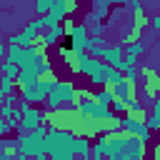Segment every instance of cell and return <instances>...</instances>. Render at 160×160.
I'll use <instances>...</instances> for the list:
<instances>
[{
  "label": "cell",
  "instance_id": "6da1fadb",
  "mask_svg": "<svg viewBox=\"0 0 160 160\" xmlns=\"http://www.w3.org/2000/svg\"><path fill=\"white\" fill-rule=\"evenodd\" d=\"M45 152H48L50 160H75L78 155L72 150V132L48 125V132H45Z\"/></svg>",
  "mask_w": 160,
  "mask_h": 160
},
{
  "label": "cell",
  "instance_id": "7a4b0ae2",
  "mask_svg": "<svg viewBox=\"0 0 160 160\" xmlns=\"http://www.w3.org/2000/svg\"><path fill=\"white\" fill-rule=\"evenodd\" d=\"M42 122L45 125H52V128H60V130H68V132H78V125H80V115H78V108L75 105H62L58 110H45L42 115Z\"/></svg>",
  "mask_w": 160,
  "mask_h": 160
},
{
  "label": "cell",
  "instance_id": "3957f363",
  "mask_svg": "<svg viewBox=\"0 0 160 160\" xmlns=\"http://www.w3.org/2000/svg\"><path fill=\"white\" fill-rule=\"evenodd\" d=\"M45 132H48V125H38L35 130L30 132H18V152L25 155V158H32L38 152H45Z\"/></svg>",
  "mask_w": 160,
  "mask_h": 160
},
{
  "label": "cell",
  "instance_id": "277c9868",
  "mask_svg": "<svg viewBox=\"0 0 160 160\" xmlns=\"http://www.w3.org/2000/svg\"><path fill=\"white\" fill-rule=\"evenodd\" d=\"M90 45V35H88V22H72L65 30V38L60 40L58 50H85Z\"/></svg>",
  "mask_w": 160,
  "mask_h": 160
},
{
  "label": "cell",
  "instance_id": "5b68a950",
  "mask_svg": "<svg viewBox=\"0 0 160 160\" xmlns=\"http://www.w3.org/2000/svg\"><path fill=\"white\" fill-rule=\"evenodd\" d=\"M148 158V142H142L138 135H130L128 145L120 148L118 152H110L105 160H145Z\"/></svg>",
  "mask_w": 160,
  "mask_h": 160
},
{
  "label": "cell",
  "instance_id": "8992f818",
  "mask_svg": "<svg viewBox=\"0 0 160 160\" xmlns=\"http://www.w3.org/2000/svg\"><path fill=\"white\" fill-rule=\"evenodd\" d=\"M148 28H150V18H148L145 8H140V10H130V22H128L122 45H125V42H132V40H140L142 32H145Z\"/></svg>",
  "mask_w": 160,
  "mask_h": 160
},
{
  "label": "cell",
  "instance_id": "52a82bcc",
  "mask_svg": "<svg viewBox=\"0 0 160 160\" xmlns=\"http://www.w3.org/2000/svg\"><path fill=\"white\" fill-rule=\"evenodd\" d=\"M55 82H58V80H55ZM55 82L35 80V82H30V85H22V88H18V90H20V100H28L30 105H42V102H45L48 90H52V88H55Z\"/></svg>",
  "mask_w": 160,
  "mask_h": 160
},
{
  "label": "cell",
  "instance_id": "ba28073f",
  "mask_svg": "<svg viewBox=\"0 0 160 160\" xmlns=\"http://www.w3.org/2000/svg\"><path fill=\"white\" fill-rule=\"evenodd\" d=\"M42 115H45V110H42L40 105H30L25 112H20L18 132H30V130H35L38 125H42Z\"/></svg>",
  "mask_w": 160,
  "mask_h": 160
},
{
  "label": "cell",
  "instance_id": "9c48e42d",
  "mask_svg": "<svg viewBox=\"0 0 160 160\" xmlns=\"http://www.w3.org/2000/svg\"><path fill=\"white\" fill-rule=\"evenodd\" d=\"M148 52V42L145 40H132L122 45V62L125 65H138V58H142Z\"/></svg>",
  "mask_w": 160,
  "mask_h": 160
},
{
  "label": "cell",
  "instance_id": "30bf717a",
  "mask_svg": "<svg viewBox=\"0 0 160 160\" xmlns=\"http://www.w3.org/2000/svg\"><path fill=\"white\" fill-rule=\"evenodd\" d=\"M110 92H112V98H118V100H125V102H130V100H138V82H130V80H120V82H115V85H110Z\"/></svg>",
  "mask_w": 160,
  "mask_h": 160
},
{
  "label": "cell",
  "instance_id": "8fae6325",
  "mask_svg": "<svg viewBox=\"0 0 160 160\" xmlns=\"http://www.w3.org/2000/svg\"><path fill=\"white\" fill-rule=\"evenodd\" d=\"M75 10H78V0H52L48 12H50L58 22H62V20H65V18H70Z\"/></svg>",
  "mask_w": 160,
  "mask_h": 160
},
{
  "label": "cell",
  "instance_id": "7c38bea8",
  "mask_svg": "<svg viewBox=\"0 0 160 160\" xmlns=\"http://www.w3.org/2000/svg\"><path fill=\"white\" fill-rule=\"evenodd\" d=\"M102 62H108L110 68L115 70H122V42H115V45H105L102 50Z\"/></svg>",
  "mask_w": 160,
  "mask_h": 160
},
{
  "label": "cell",
  "instance_id": "4fadbf2b",
  "mask_svg": "<svg viewBox=\"0 0 160 160\" xmlns=\"http://www.w3.org/2000/svg\"><path fill=\"white\" fill-rule=\"evenodd\" d=\"M62 38H65V28H62V22L55 25V28H45V30L40 32V42H42V48H55Z\"/></svg>",
  "mask_w": 160,
  "mask_h": 160
},
{
  "label": "cell",
  "instance_id": "5bb4252c",
  "mask_svg": "<svg viewBox=\"0 0 160 160\" xmlns=\"http://www.w3.org/2000/svg\"><path fill=\"white\" fill-rule=\"evenodd\" d=\"M52 90L58 92V98H60V102H62V105H72V95H75V85H72L70 80H58Z\"/></svg>",
  "mask_w": 160,
  "mask_h": 160
},
{
  "label": "cell",
  "instance_id": "9a60e30c",
  "mask_svg": "<svg viewBox=\"0 0 160 160\" xmlns=\"http://www.w3.org/2000/svg\"><path fill=\"white\" fill-rule=\"evenodd\" d=\"M110 70H112V68H110L108 62H102V60H100L98 70H95V72H92L88 80H90L92 85H100V88H105V85H108V72H110Z\"/></svg>",
  "mask_w": 160,
  "mask_h": 160
},
{
  "label": "cell",
  "instance_id": "2e32d148",
  "mask_svg": "<svg viewBox=\"0 0 160 160\" xmlns=\"http://www.w3.org/2000/svg\"><path fill=\"white\" fill-rule=\"evenodd\" d=\"M90 140H92V138L72 135V150H75V155H80V158H90Z\"/></svg>",
  "mask_w": 160,
  "mask_h": 160
},
{
  "label": "cell",
  "instance_id": "e0dca14e",
  "mask_svg": "<svg viewBox=\"0 0 160 160\" xmlns=\"http://www.w3.org/2000/svg\"><path fill=\"white\" fill-rule=\"evenodd\" d=\"M38 80V70H32V68H22V70H18V78L12 80L18 88H22V85H30V82H35Z\"/></svg>",
  "mask_w": 160,
  "mask_h": 160
},
{
  "label": "cell",
  "instance_id": "ac0fdd59",
  "mask_svg": "<svg viewBox=\"0 0 160 160\" xmlns=\"http://www.w3.org/2000/svg\"><path fill=\"white\" fill-rule=\"evenodd\" d=\"M38 80H42V82H55V80H58L50 60H48V62H40V68H38Z\"/></svg>",
  "mask_w": 160,
  "mask_h": 160
},
{
  "label": "cell",
  "instance_id": "d6986e66",
  "mask_svg": "<svg viewBox=\"0 0 160 160\" xmlns=\"http://www.w3.org/2000/svg\"><path fill=\"white\" fill-rule=\"evenodd\" d=\"M92 102H95V105H110V102H112V92H110V88H100V90H95V92H92Z\"/></svg>",
  "mask_w": 160,
  "mask_h": 160
},
{
  "label": "cell",
  "instance_id": "ffe728a7",
  "mask_svg": "<svg viewBox=\"0 0 160 160\" xmlns=\"http://www.w3.org/2000/svg\"><path fill=\"white\" fill-rule=\"evenodd\" d=\"M18 70H20V68H18L15 62H10V60H2V65H0V75H2V78H10V80L18 78Z\"/></svg>",
  "mask_w": 160,
  "mask_h": 160
},
{
  "label": "cell",
  "instance_id": "44dd1931",
  "mask_svg": "<svg viewBox=\"0 0 160 160\" xmlns=\"http://www.w3.org/2000/svg\"><path fill=\"white\" fill-rule=\"evenodd\" d=\"M85 100H92V90H88V88H75L72 105H78V102H85Z\"/></svg>",
  "mask_w": 160,
  "mask_h": 160
},
{
  "label": "cell",
  "instance_id": "7402d4cb",
  "mask_svg": "<svg viewBox=\"0 0 160 160\" xmlns=\"http://www.w3.org/2000/svg\"><path fill=\"white\" fill-rule=\"evenodd\" d=\"M15 90H18V85H15L10 78H2V75H0V98L10 95V92H15Z\"/></svg>",
  "mask_w": 160,
  "mask_h": 160
},
{
  "label": "cell",
  "instance_id": "603a6c76",
  "mask_svg": "<svg viewBox=\"0 0 160 160\" xmlns=\"http://www.w3.org/2000/svg\"><path fill=\"white\" fill-rule=\"evenodd\" d=\"M15 105H18V102H10V100H2V105H0V118H2V120H8V118H12V115H15Z\"/></svg>",
  "mask_w": 160,
  "mask_h": 160
},
{
  "label": "cell",
  "instance_id": "cb8c5ba5",
  "mask_svg": "<svg viewBox=\"0 0 160 160\" xmlns=\"http://www.w3.org/2000/svg\"><path fill=\"white\" fill-rule=\"evenodd\" d=\"M88 35L90 38H102L105 35V22H90L88 25Z\"/></svg>",
  "mask_w": 160,
  "mask_h": 160
},
{
  "label": "cell",
  "instance_id": "d4e9b609",
  "mask_svg": "<svg viewBox=\"0 0 160 160\" xmlns=\"http://www.w3.org/2000/svg\"><path fill=\"white\" fill-rule=\"evenodd\" d=\"M138 138H140L142 142H150V140H152V130H150L145 122H140V128H138Z\"/></svg>",
  "mask_w": 160,
  "mask_h": 160
},
{
  "label": "cell",
  "instance_id": "484cf974",
  "mask_svg": "<svg viewBox=\"0 0 160 160\" xmlns=\"http://www.w3.org/2000/svg\"><path fill=\"white\" fill-rule=\"evenodd\" d=\"M110 110H112L115 115H125V100H118V98H112V102H110Z\"/></svg>",
  "mask_w": 160,
  "mask_h": 160
},
{
  "label": "cell",
  "instance_id": "4316f807",
  "mask_svg": "<svg viewBox=\"0 0 160 160\" xmlns=\"http://www.w3.org/2000/svg\"><path fill=\"white\" fill-rule=\"evenodd\" d=\"M145 125H148L150 130H158V128H160V115H155V112H148V118H145Z\"/></svg>",
  "mask_w": 160,
  "mask_h": 160
},
{
  "label": "cell",
  "instance_id": "83f0119b",
  "mask_svg": "<svg viewBox=\"0 0 160 160\" xmlns=\"http://www.w3.org/2000/svg\"><path fill=\"white\" fill-rule=\"evenodd\" d=\"M50 2H52V0H35V12H38V15H45V12L50 10Z\"/></svg>",
  "mask_w": 160,
  "mask_h": 160
},
{
  "label": "cell",
  "instance_id": "f1b7e54d",
  "mask_svg": "<svg viewBox=\"0 0 160 160\" xmlns=\"http://www.w3.org/2000/svg\"><path fill=\"white\" fill-rule=\"evenodd\" d=\"M150 28H152V32L160 30V15H152V18H150Z\"/></svg>",
  "mask_w": 160,
  "mask_h": 160
},
{
  "label": "cell",
  "instance_id": "f546056e",
  "mask_svg": "<svg viewBox=\"0 0 160 160\" xmlns=\"http://www.w3.org/2000/svg\"><path fill=\"white\" fill-rule=\"evenodd\" d=\"M105 5H128V0H100Z\"/></svg>",
  "mask_w": 160,
  "mask_h": 160
},
{
  "label": "cell",
  "instance_id": "4dcf8cb0",
  "mask_svg": "<svg viewBox=\"0 0 160 160\" xmlns=\"http://www.w3.org/2000/svg\"><path fill=\"white\" fill-rule=\"evenodd\" d=\"M5 50H8V42L5 38H0V58H5Z\"/></svg>",
  "mask_w": 160,
  "mask_h": 160
},
{
  "label": "cell",
  "instance_id": "1f68e13d",
  "mask_svg": "<svg viewBox=\"0 0 160 160\" xmlns=\"http://www.w3.org/2000/svg\"><path fill=\"white\" fill-rule=\"evenodd\" d=\"M30 160H50V158H48V152H38V155H32Z\"/></svg>",
  "mask_w": 160,
  "mask_h": 160
},
{
  "label": "cell",
  "instance_id": "d6a6232c",
  "mask_svg": "<svg viewBox=\"0 0 160 160\" xmlns=\"http://www.w3.org/2000/svg\"><path fill=\"white\" fill-rule=\"evenodd\" d=\"M5 132H8V130H5V120H2V118H0V138H2V135H5Z\"/></svg>",
  "mask_w": 160,
  "mask_h": 160
},
{
  "label": "cell",
  "instance_id": "836d02e7",
  "mask_svg": "<svg viewBox=\"0 0 160 160\" xmlns=\"http://www.w3.org/2000/svg\"><path fill=\"white\" fill-rule=\"evenodd\" d=\"M12 160H30V158H25V155H20V152H15V158Z\"/></svg>",
  "mask_w": 160,
  "mask_h": 160
},
{
  "label": "cell",
  "instance_id": "e575fe53",
  "mask_svg": "<svg viewBox=\"0 0 160 160\" xmlns=\"http://www.w3.org/2000/svg\"><path fill=\"white\" fill-rule=\"evenodd\" d=\"M88 2H90V5H95V2H100V0H88Z\"/></svg>",
  "mask_w": 160,
  "mask_h": 160
},
{
  "label": "cell",
  "instance_id": "d590c367",
  "mask_svg": "<svg viewBox=\"0 0 160 160\" xmlns=\"http://www.w3.org/2000/svg\"><path fill=\"white\" fill-rule=\"evenodd\" d=\"M80 160H90V158H80Z\"/></svg>",
  "mask_w": 160,
  "mask_h": 160
}]
</instances>
